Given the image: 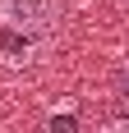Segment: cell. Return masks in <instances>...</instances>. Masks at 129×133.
Masks as SVG:
<instances>
[{
    "label": "cell",
    "mask_w": 129,
    "mask_h": 133,
    "mask_svg": "<svg viewBox=\"0 0 129 133\" xmlns=\"http://www.w3.org/2000/svg\"><path fill=\"white\" fill-rule=\"evenodd\" d=\"M115 96H120V106H125V119H129V69H120V78H115Z\"/></svg>",
    "instance_id": "obj_2"
},
{
    "label": "cell",
    "mask_w": 129,
    "mask_h": 133,
    "mask_svg": "<svg viewBox=\"0 0 129 133\" xmlns=\"http://www.w3.org/2000/svg\"><path fill=\"white\" fill-rule=\"evenodd\" d=\"M60 18V0H0V23L19 28L23 37H37Z\"/></svg>",
    "instance_id": "obj_1"
},
{
    "label": "cell",
    "mask_w": 129,
    "mask_h": 133,
    "mask_svg": "<svg viewBox=\"0 0 129 133\" xmlns=\"http://www.w3.org/2000/svg\"><path fill=\"white\" fill-rule=\"evenodd\" d=\"M51 133H78V119H74V115H55V119H51Z\"/></svg>",
    "instance_id": "obj_3"
},
{
    "label": "cell",
    "mask_w": 129,
    "mask_h": 133,
    "mask_svg": "<svg viewBox=\"0 0 129 133\" xmlns=\"http://www.w3.org/2000/svg\"><path fill=\"white\" fill-rule=\"evenodd\" d=\"M102 133H129V119H111V124H106Z\"/></svg>",
    "instance_id": "obj_4"
}]
</instances>
